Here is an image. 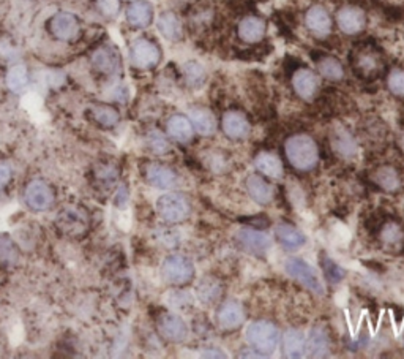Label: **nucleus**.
Masks as SVG:
<instances>
[{"label": "nucleus", "instance_id": "f257e3e1", "mask_svg": "<svg viewBox=\"0 0 404 359\" xmlns=\"http://www.w3.org/2000/svg\"><path fill=\"white\" fill-rule=\"evenodd\" d=\"M286 157L296 170L310 171L318 165L319 152L314 139L308 134H294L286 141Z\"/></svg>", "mask_w": 404, "mask_h": 359}, {"label": "nucleus", "instance_id": "f03ea898", "mask_svg": "<svg viewBox=\"0 0 404 359\" xmlns=\"http://www.w3.org/2000/svg\"><path fill=\"white\" fill-rule=\"evenodd\" d=\"M245 339L254 351H258L259 355L268 356L273 351H277L281 334L280 329L273 323L259 320V322L249 323L245 332Z\"/></svg>", "mask_w": 404, "mask_h": 359}, {"label": "nucleus", "instance_id": "7ed1b4c3", "mask_svg": "<svg viewBox=\"0 0 404 359\" xmlns=\"http://www.w3.org/2000/svg\"><path fill=\"white\" fill-rule=\"evenodd\" d=\"M56 225L60 229V233L68 238H82L91 227V217L87 210L78 204H67L57 214Z\"/></svg>", "mask_w": 404, "mask_h": 359}, {"label": "nucleus", "instance_id": "20e7f679", "mask_svg": "<svg viewBox=\"0 0 404 359\" xmlns=\"http://www.w3.org/2000/svg\"><path fill=\"white\" fill-rule=\"evenodd\" d=\"M157 210L158 215L162 217L164 222L178 223L188 219L191 208L187 196L177 194V191H171V194H166L158 198Z\"/></svg>", "mask_w": 404, "mask_h": 359}, {"label": "nucleus", "instance_id": "39448f33", "mask_svg": "<svg viewBox=\"0 0 404 359\" xmlns=\"http://www.w3.org/2000/svg\"><path fill=\"white\" fill-rule=\"evenodd\" d=\"M162 275L171 285H187L195 277V266L187 256L169 255L163 261Z\"/></svg>", "mask_w": 404, "mask_h": 359}, {"label": "nucleus", "instance_id": "423d86ee", "mask_svg": "<svg viewBox=\"0 0 404 359\" xmlns=\"http://www.w3.org/2000/svg\"><path fill=\"white\" fill-rule=\"evenodd\" d=\"M285 269L292 279L299 280L308 290L316 294H324V285L318 271L311 265H308L305 260L294 256V258H289L285 263Z\"/></svg>", "mask_w": 404, "mask_h": 359}, {"label": "nucleus", "instance_id": "0eeeda50", "mask_svg": "<svg viewBox=\"0 0 404 359\" xmlns=\"http://www.w3.org/2000/svg\"><path fill=\"white\" fill-rule=\"evenodd\" d=\"M130 61L136 68L150 70L162 61V51L149 38H138L130 48Z\"/></svg>", "mask_w": 404, "mask_h": 359}, {"label": "nucleus", "instance_id": "6e6552de", "mask_svg": "<svg viewBox=\"0 0 404 359\" xmlns=\"http://www.w3.org/2000/svg\"><path fill=\"white\" fill-rule=\"evenodd\" d=\"M49 34L59 42H74L81 35L79 19L68 11H59L49 19Z\"/></svg>", "mask_w": 404, "mask_h": 359}, {"label": "nucleus", "instance_id": "1a4fd4ad", "mask_svg": "<svg viewBox=\"0 0 404 359\" xmlns=\"http://www.w3.org/2000/svg\"><path fill=\"white\" fill-rule=\"evenodd\" d=\"M24 200L32 210L40 213V210H48L54 206L56 195L49 184L37 179V181H32L27 187H25Z\"/></svg>", "mask_w": 404, "mask_h": 359}, {"label": "nucleus", "instance_id": "9d476101", "mask_svg": "<svg viewBox=\"0 0 404 359\" xmlns=\"http://www.w3.org/2000/svg\"><path fill=\"white\" fill-rule=\"evenodd\" d=\"M237 242L240 244L242 248L256 256H266L271 250L272 241L266 233L258 232L252 228H242L237 232Z\"/></svg>", "mask_w": 404, "mask_h": 359}, {"label": "nucleus", "instance_id": "9b49d317", "mask_svg": "<svg viewBox=\"0 0 404 359\" xmlns=\"http://www.w3.org/2000/svg\"><path fill=\"white\" fill-rule=\"evenodd\" d=\"M245 322V312L237 301H224L216 310V323L224 331L237 329Z\"/></svg>", "mask_w": 404, "mask_h": 359}, {"label": "nucleus", "instance_id": "f8f14e48", "mask_svg": "<svg viewBox=\"0 0 404 359\" xmlns=\"http://www.w3.org/2000/svg\"><path fill=\"white\" fill-rule=\"evenodd\" d=\"M337 24L346 35H356L367 25V16L358 6H343L337 15Z\"/></svg>", "mask_w": 404, "mask_h": 359}, {"label": "nucleus", "instance_id": "ddd939ff", "mask_svg": "<svg viewBox=\"0 0 404 359\" xmlns=\"http://www.w3.org/2000/svg\"><path fill=\"white\" fill-rule=\"evenodd\" d=\"M158 331L166 341L171 342H182L188 336V328L187 323L183 320L176 315V313H163L162 317L158 318Z\"/></svg>", "mask_w": 404, "mask_h": 359}, {"label": "nucleus", "instance_id": "4468645a", "mask_svg": "<svg viewBox=\"0 0 404 359\" xmlns=\"http://www.w3.org/2000/svg\"><path fill=\"white\" fill-rule=\"evenodd\" d=\"M308 30L316 37H327L332 30V18L322 5H313L305 15Z\"/></svg>", "mask_w": 404, "mask_h": 359}, {"label": "nucleus", "instance_id": "2eb2a0df", "mask_svg": "<svg viewBox=\"0 0 404 359\" xmlns=\"http://www.w3.org/2000/svg\"><path fill=\"white\" fill-rule=\"evenodd\" d=\"M221 127L226 137L230 139H245L249 134V130H252L248 119L239 111L224 113Z\"/></svg>", "mask_w": 404, "mask_h": 359}, {"label": "nucleus", "instance_id": "dca6fc26", "mask_svg": "<svg viewBox=\"0 0 404 359\" xmlns=\"http://www.w3.org/2000/svg\"><path fill=\"white\" fill-rule=\"evenodd\" d=\"M92 63L93 67L97 68L98 73L112 76L115 73H119L120 70V56L117 53V49L105 46L95 51L92 56Z\"/></svg>", "mask_w": 404, "mask_h": 359}, {"label": "nucleus", "instance_id": "f3484780", "mask_svg": "<svg viewBox=\"0 0 404 359\" xmlns=\"http://www.w3.org/2000/svg\"><path fill=\"white\" fill-rule=\"evenodd\" d=\"M292 86H294V91H296V94L300 99L311 100L314 99V95H316L318 87H319L318 76L314 75L311 70H306V68L297 70V72L294 73Z\"/></svg>", "mask_w": 404, "mask_h": 359}, {"label": "nucleus", "instance_id": "a211bd4d", "mask_svg": "<svg viewBox=\"0 0 404 359\" xmlns=\"http://www.w3.org/2000/svg\"><path fill=\"white\" fill-rule=\"evenodd\" d=\"M153 19V6L145 0H134L126 8V21L136 29H144L150 25Z\"/></svg>", "mask_w": 404, "mask_h": 359}, {"label": "nucleus", "instance_id": "6ab92c4d", "mask_svg": "<svg viewBox=\"0 0 404 359\" xmlns=\"http://www.w3.org/2000/svg\"><path fill=\"white\" fill-rule=\"evenodd\" d=\"M145 177L150 185L157 189H171L177 182V175L174 170L164 165L152 163L145 168Z\"/></svg>", "mask_w": 404, "mask_h": 359}, {"label": "nucleus", "instance_id": "aec40b11", "mask_svg": "<svg viewBox=\"0 0 404 359\" xmlns=\"http://www.w3.org/2000/svg\"><path fill=\"white\" fill-rule=\"evenodd\" d=\"M166 130H168V134L172 139L182 144L191 141L195 133V128H193V124H191V120L188 118L182 116V114H176V116H172L168 120V124H166Z\"/></svg>", "mask_w": 404, "mask_h": 359}, {"label": "nucleus", "instance_id": "412c9836", "mask_svg": "<svg viewBox=\"0 0 404 359\" xmlns=\"http://www.w3.org/2000/svg\"><path fill=\"white\" fill-rule=\"evenodd\" d=\"M266 35L264 19L258 16L243 18L239 24V37L247 43H258Z\"/></svg>", "mask_w": 404, "mask_h": 359}, {"label": "nucleus", "instance_id": "4be33fe9", "mask_svg": "<svg viewBox=\"0 0 404 359\" xmlns=\"http://www.w3.org/2000/svg\"><path fill=\"white\" fill-rule=\"evenodd\" d=\"M332 147L339 153V156L346 157V158L356 157L357 152H358L357 141L354 139V137H352L348 130H344L343 127H337L335 130H333Z\"/></svg>", "mask_w": 404, "mask_h": 359}, {"label": "nucleus", "instance_id": "5701e85b", "mask_svg": "<svg viewBox=\"0 0 404 359\" xmlns=\"http://www.w3.org/2000/svg\"><path fill=\"white\" fill-rule=\"evenodd\" d=\"M275 236H277L281 246L287 250L300 248L306 242L305 234L296 227L289 225V223H280V225L275 227Z\"/></svg>", "mask_w": 404, "mask_h": 359}, {"label": "nucleus", "instance_id": "b1692460", "mask_svg": "<svg viewBox=\"0 0 404 359\" xmlns=\"http://www.w3.org/2000/svg\"><path fill=\"white\" fill-rule=\"evenodd\" d=\"M158 30L166 40L169 42H178L183 37V29L181 19L177 18L176 13L164 11L158 18Z\"/></svg>", "mask_w": 404, "mask_h": 359}, {"label": "nucleus", "instance_id": "393cba45", "mask_svg": "<svg viewBox=\"0 0 404 359\" xmlns=\"http://www.w3.org/2000/svg\"><path fill=\"white\" fill-rule=\"evenodd\" d=\"M247 190L248 195L258 204H262V206H266V204L273 200L272 185L258 175H252L247 179Z\"/></svg>", "mask_w": 404, "mask_h": 359}, {"label": "nucleus", "instance_id": "a878e982", "mask_svg": "<svg viewBox=\"0 0 404 359\" xmlns=\"http://www.w3.org/2000/svg\"><path fill=\"white\" fill-rule=\"evenodd\" d=\"M254 166L261 175H264L267 177L281 179V176H283V165H281V160L271 152L258 153L254 158Z\"/></svg>", "mask_w": 404, "mask_h": 359}, {"label": "nucleus", "instance_id": "bb28decb", "mask_svg": "<svg viewBox=\"0 0 404 359\" xmlns=\"http://www.w3.org/2000/svg\"><path fill=\"white\" fill-rule=\"evenodd\" d=\"M283 350L287 358H302L306 351V337L304 332L287 329L283 337Z\"/></svg>", "mask_w": 404, "mask_h": 359}, {"label": "nucleus", "instance_id": "cd10ccee", "mask_svg": "<svg viewBox=\"0 0 404 359\" xmlns=\"http://www.w3.org/2000/svg\"><path fill=\"white\" fill-rule=\"evenodd\" d=\"M190 120L193 124V128L201 134H211L216 130V120L215 116L205 108H191L190 111Z\"/></svg>", "mask_w": 404, "mask_h": 359}, {"label": "nucleus", "instance_id": "c85d7f7f", "mask_svg": "<svg viewBox=\"0 0 404 359\" xmlns=\"http://www.w3.org/2000/svg\"><path fill=\"white\" fill-rule=\"evenodd\" d=\"M330 350L329 337H327L325 331L322 328H313L310 336L306 339V351L310 356L320 358L327 356Z\"/></svg>", "mask_w": 404, "mask_h": 359}, {"label": "nucleus", "instance_id": "c756f323", "mask_svg": "<svg viewBox=\"0 0 404 359\" xmlns=\"http://www.w3.org/2000/svg\"><path fill=\"white\" fill-rule=\"evenodd\" d=\"M91 116L92 119L97 122L98 125L105 127V128H111L115 127L120 122V114L111 105H93L91 108Z\"/></svg>", "mask_w": 404, "mask_h": 359}, {"label": "nucleus", "instance_id": "7c9ffc66", "mask_svg": "<svg viewBox=\"0 0 404 359\" xmlns=\"http://www.w3.org/2000/svg\"><path fill=\"white\" fill-rule=\"evenodd\" d=\"M6 84L13 92H22L29 84V70L22 63L11 67L6 75Z\"/></svg>", "mask_w": 404, "mask_h": 359}, {"label": "nucleus", "instance_id": "2f4dec72", "mask_svg": "<svg viewBox=\"0 0 404 359\" xmlns=\"http://www.w3.org/2000/svg\"><path fill=\"white\" fill-rule=\"evenodd\" d=\"M318 68L320 76L329 81H339L344 76L343 65L335 57H324V59L319 62Z\"/></svg>", "mask_w": 404, "mask_h": 359}, {"label": "nucleus", "instance_id": "473e14b6", "mask_svg": "<svg viewBox=\"0 0 404 359\" xmlns=\"http://www.w3.org/2000/svg\"><path fill=\"white\" fill-rule=\"evenodd\" d=\"M19 258L16 244L6 236H0V267L13 266Z\"/></svg>", "mask_w": 404, "mask_h": 359}, {"label": "nucleus", "instance_id": "72a5a7b5", "mask_svg": "<svg viewBox=\"0 0 404 359\" xmlns=\"http://www.w3.org/2000/svg\"><path fill=\"white\" fill-rule=\"evenodd\" d=\"M93 177L103 189H111L112 185L117 182V168H115L114 165L103 163L93 171Z\"/></svg>", "mask_w": 404, "mask_h": 359}, {"label": "nucleus", "instance_id": "f704fd0d", "mask_svg": "<svg viewBox=\"0 0 404 359\" xmlns=\"http://www.w3.org/2000/svg\"><path fill=\"white\" fill-rule=\"evenodd\" d=\"M376 182L381 185L384 190L393 191L400 187V177L396 175V171L390 166H384L379 171L376 172Z\"/></svg>", "mask_w": 404, "mask_h": 359}, {"label": "nucleus", "instance_id": "c9c22d12", "mask_svg": "<svg viewBox=\"0 0 404 359\" xmlns=\"http://www.w3.org/2000/svg\"><path fill=\"white\" fill-rule=\"evenodd\" d=\"M185 80H187L190 87H201L205 81V70L197 62H188L183 67Z\"/></svg>", "mask_w": 404, "mask_h": 359}, {"label": "nucleus", "instance_id": "e433bc0d", "mask_svg": "<svg viewBox=\"0 0 404 359\" xmlns=\"http://www.w3.org/2000/svg\"><path fill=\"white\" fill-rule=\"evenodd\" d=\"M197 294H200V298L204 303H214V301H216L218 296L221 294V288L215 280L205 279L201 282L200 288H197Z\"/></svg>", "mask_w": 404, "mask_h": 359}, {"label": "nucleus", "instance_id": "4c0bfd02", "mask_svg": "<svg viewBox=\"0 0 404 359\" xmlns=\"http://www.w3.org/2000/svg\"><path fill=\"white\" fill-rule=\"evenodd\" d=\"M147 144H149L150 151L153 153H158V156H163L169 151V143L168 139H166L162 133L153 130L149 133V137H147Z\"/></svg>", "mask_w": 404, "mask_h": 359}, {"label": "nucleus", "instance_id": "58836bf2", "mask_svg": "<svg viewBox=\"0 0 404 359\" xmlns=\"http://www.w3.org/2000/svg\"><path fill=\"white\" fill-rule=\"evenodd\" d=\"M389 91L396 97H404V70H393L387 78Z\"/></svg>", "mask_w": 404, "mask_h": 359}, {"label": "nucleus", "instance_id": "ea45409f", "mask_svg": "<svg viewBox=\"0 0 404 359\" xmlns=\"http://www.w3.org/2000/svg\"><path fill=\"white\" fill-rule=\"evenodd\" d=\"M97 8L103 16L115 18L120 11V0H95Z\"/></svg>", "mask_w": 404, "mask_h": 359}, {"label": "nucleus", "instance_id": "a19ab883", "mask_svg": "<svg viewBox=\"0 0 404 359\" xmlns=\"http://www.w3.org/2000/svg\"><path fill=\"white\" fill-rule=\"evenodd\" d=\"M322 266H324V272L327 277H329L330 282L333 284H338V282H341L344 279V271L338 265H335L330 258H324L322 260Z\"/></svg>", "mask_w": 404, "mask_h": 359}, {"label": "nucleus", "instance_id": "79ce46f5", "mask_svg": "<svg viewBox=\"0 0 404 359\" xmlns=\"http://www.w3.org/2000/svg\"><path fill=\"white\" fill-rule=\"evenodd\" d=\"M381 236H382V241L386 244H396L403 238V233L398 225H395V223H389V225L384 227Z\"/></svg>", "mask_w": 404, "mask_h": 359}, {"label": "nucleus", "instance_id": "37998d69", "mask_svg": "<svg viewBox=\"0 0 404 359\" xmlns=\"http://www.w3.org/2000/svg\"><path fill=\"white\" fill-rule=\"evenodd\" d=\"M358 70H362L363 73H374L377 70V59L373 54L365 53L358 56Z\"/></svg>", "mask_w": 404, "mask_h": 359}, {"label": "nucleus", "instance_id": "c03bdc74", "mask_svg": "<svg viewBox=\"0 0 404 359\" xmlns=\"http://www.w3.org/2000/svg\"><path fill=\"white\" fill-rule=\"evenodd\" d=\"M11 177H13V171L10 168V165L0 162V190L5 189L6 185L10 184Z\"/></svg>", "mask_w": 404, "mask_h": 359}, {"label": "nucleus", "instance_id": "a18cd8bd", "mask_svg": "<svg viewBox=\"0 0 404 359\" xmlns=\"http://www.w3.org/2000/svg\"><path fill=\"white\" fill-rule=\"evenodd\" d=\"M126 198H128V194H126V189L122 185V187L119 189L117 191V195H115V204L117 206H125L126 204Z\"/></svg>", "mask_w": 404, "mask_h": 359}]
</instances>
